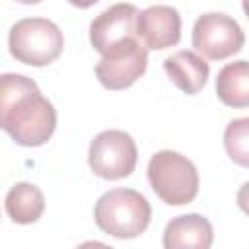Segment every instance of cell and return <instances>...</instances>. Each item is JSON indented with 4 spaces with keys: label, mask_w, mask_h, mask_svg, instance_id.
<instances>
[{
    "label": "cell",
    "mask_w": 249,
    "mask_h": 249,
    "mask_svg": "<svg viewBox=\"0 0 249 249\" xmlns=\"http://www.w3.org/2000/svg\"><path fill=\"white\" fill-rule=\"evenodd\" d=\"M0 128L25 148L51 140L56 128V109L39 91L35 80L16 72L0 74Z\"/></svg>",
    "instance_id": "6da1fadb"
},
{
    "label": "cell",
    "mask_w": 249,
    "mask_h": 249,
    "mask_svg": "<svg viewBox=\"0 0 249 249\" xmlns=\"http://www.w3.org/2000/svg\"><path fill=\"white\" fill-rule=\"evenodd\" d=\"M97 228L117 239H132L146 231L152 220V206L134 189H111L93 206Z\"/></svg>",
    "instance_id": "7a4b0ae2"
},
{
    "label": "cell",
    "mask_w": 249,
    "mask_h": 249,
    "mask_svg": "<svg viewBox=\"0 0 249 249\" xmlns=\"http://www.w3.org/2000/svg\"><path fill=\"white\" fill-rule=\"evenodd\" d=\"M152 191L169 206H183L198 195V171L195 163L173 150H160L148 161Z\"/></svg>",
    "instance_id": "3957f363"
},
{
    "label": "cell",
    "mask_w": 249,
    "mask_h": 249,
    "mask_svg": "<svg viewBox=\"0 0 249 249\" xmlns=\"http://www.w3.org/2000/svg\"><path fill=\"white\" fill-rule=\"evenodd\" d=\"M10 54L27 66H47L54 62L64 49L60 27L47 18H23L10 27Z\"/></svg>",
    "instance_id": "277c9868"
},
{
    "label": "cell",
    "mask_w": 249,
    "mask_h": 249,
    "mask_svg": "<svg viewBox=\"0 0 249 249\" xmlns=\"http://www.w3.org/2000/svg\"><path fill=\"white\" fill-rule=\"evenodd\" d=\"M138 161V150L132 136L124 130L109 128L99 132L88 150L89 169L107 181H119L128 177Z\"/></svg>",
    "instance_id": "5b68a950"
},
{
    "label": "cell",
    "mask_w": 249,
    "mask_h": 249,
    "mask_svg": "<svg viewBox=\"0 0 249 249\" xmlns=\"http://www.w3.org/2000/svg\"><path fill=\"white\" fill-rule=\"evenodd\" d=\"M245 35L241 25L228 14L208 12L198 16L193 25L195 51L210 60H224L243 49Z\"/></svg>",
    "instance_id": "8992f818"
},
{
    "label": "cell",
    "mask_w": 249,
    "mask_h": 249,
    "mask_svg": "<svg viewBox=\"0 0 249 249\" xmlns=\"http://www.w3.org/2000/svg\"><path fill=\"white\" fill-rule=\"evenodd\" d=\"M136 18H138V8L134 4L119 2L109 6L89 23L91 47L101 56H107L138 41Z\"/></svg>",
    "instance_id": "52a82bcc"
},
{
    "label": "cell",
    "mask_w": 249,
    "mask_h": 249,
    "mask_svg": "<svg viewBox=\"0 0 249 249\" xmlns=\"http://www.w3.org/2000/svg\"><path fill=\"white\" fill-rule=\"evenodd\" d=\"M148 68V49L134 41L128 47L101 56V60L95 64V76L99 84L111 91L126 89L130 88Z\"/></svg>",
    "instance_id": "ba28073f"
},
{
    "label": "cell",
    "mask_w": 249,
    "mask_h": 249,
    "mask_svg": "<svg viewBox=\"0 0 249 249\" xmlns=\"http://www.w3.org/2000/svg\"><path fill=\"white\" fill-rule=\"evenodd\" d=\"M136 37L146 49L163 51L181 39V16L173 6H148L138 12Z\"/></svg>",
    "instance_id": "9c48e42d"
},
{
    "label": "cell",
    "mask_w": 249,
    "mask_h": 249,
    "mask_svg": "<svg viewBox=\"0 0 249 249\" xmlns=\"http://www.w3.org/2000/svg\"><path fill=\"white\" fill-rule=\"evenodd\" d=\"M214 241V230L202 214H181L171 218L163 230L165 249H208Z\"/></svg>",
    "instance_id": "30bf717a"
},
{
    "label": "cell",
    "mask_w": 249,
    "mask_h": 249,
    "mask_svg": "<svg viewBox=\"0 0 249 249\" xmlns=\"http://www.w3.org/2000/svg\"><path fill=\"white\" fill-rule=\"evenodd\" d=\"M167 78L187 95H196L208 82L210 66L195 51H177L163 60Z\"/></svg>",
    "instance_id": "8fae6325"
},
{
    "label": "cell",
    "mask_w": 249,
    "mask_h": 249,
    "mask_svg": "<svg viewBox=\"0 0 249 249\" xmlns=\"http://www.w3.org/2000/svg\"><path fill=\"white\" fill-rule=\"evenodd\" d=\"M6 214L12 222L27 226L41 218L45 210V196L33 183H16L6 195Z\"/></svg>",
    "instance_id": "7c38bea8"
},
{
    "label": "cell",
    "mask_w": 249,
    "mask_h": 249,
    "mask_svg": "<svg viewBox=\"0 0 249 249\" xmlns=\"http://www.w3.org/2000/svg\"><path fill=\"white\" fill-rule=\"evenodd\" d=\"M216 95L228 107L249 105V66L247 60H235L226 64L216 78Z\"/></svg>",
    "instance_id": "4fadbf2b"
},
{
    "label": "cell",
    "mask_w": 249,
    "mask_h": 249,
    "mask_svg": "<svg viewBox=\"0 0 249 249\" xmlns=\"http://www.w3.org/2000/svg\"><path fill=\"white\" fill-rule=\"evenodd\" d=\"M249 119L241 117L228 123L224 130V148L231 161L241 167L249 165Z\"/></svg>",
    "instance_id": "5bb4252c"
},
{
    "label": "cell",
    "mask_w": 249,
    "mask_h": 249,
    "mask_svg": "<svg viewBox=\"0 0 249 249\" xmlns=\"http://www.w3.org/2000/svg\"><path fill=\"white\" fill-rule=\"evenodd\" d=\"M68 4H72L74 8H82V10H86V8H91L93 4H97L99 0H66Z\"/></svg>",
    "instance_id": "9a60e30c"
},
{
    "label": "cell",
    "mask_w": 249,
    "mask_h": 249,
    "mask_svg": "<svg viewBox=\"0 0 249 249\" xmlns=\"http://www.w3.org/2000/svg\"><path fill=\"white\" fill-rule=\"evenodd\" d=\"M16 2H19V4H39L43 0H16Z\"/></svg>",
    "instance_id": "2e32d148"
}]
</instances>
